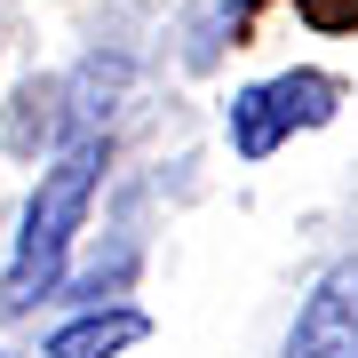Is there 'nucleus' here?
<instances>
[{
	"instance_id": "3",
	"label": "nucleus",
	"mask_w": 358,
	"mask_h": 358,
	"mask_svg": "<svg viewBox=\"0 0 358 358\" xmlns=\"http://www.w3.org/2000/svg\"><path fill=\"white\" fill-rule=\"evenodd\" d=\"M287 358H358V255L334 263L303 294V310L287 327Z\"/></svg>"
},
{
	"instance_id": "5",
	"label": "nucleus",
	"mask_w": 358,
	"mask_h": 358,
	"mask_svg": "<svg viewBox=\"0 0 358 358\" xmlns=\"http://www.w3.org/2000/svg\"><path fill=\"white\" fill-rule=\"evenodd\" d=\"M310 24H358V0H303Z\"/></svg>"
},
{
	"instance_id": "2",
	"label": "nucleus",
	"mask_w": 358,
	"mask_h": 358,
	"mask_svg": "<svg viewBox=\"0 0 358 358\" xmlns=\"http://www.w3.org/2000/svg\"><path fill=\"white\" fill-rule=\"evenodd\" d=\"M334 103H343V80L334 72H279V80H255V88L231 96V152L239 159H271L294 128H327Z\"/></svg>"
},
{
	"instance_id": "6",
	"label": "nucleus",
	"mask_w": 358,
	"mask_h": 358,
	"mask_svg": "<svg viewBox=\"0 0 358 358\" xmlns=\"http://www.w3.org/2000/svg\"><path fill=\"white\" fill-rule=\"evenodd\" d=\"M0 358H8V350H0Z\"/></svg>"
},
{
	"instance_id": "4",
	"label": "nucleus",
	"mask_w": 358,
	"mask_h": 358,
	"mask_svg": "<svg viewBox=\"0 0 358 358\" xmlns=\"http://www.w3.org/2000/svg\"><path fill=\"white\" fill-rule=\"evenodd\" d=\"M143 334H152V319H143V310H128V303H112V310H88V319L56 327L40 358H120L128 343H143Z\"/></svg>"
},
{
	"instance_id": "1",
	"label": "nucleus",
	"mask_w": 358,
	"mask_h": 358,
	"mask_svg": "<svg viewBox=\"0 0 358 358\" xmlns=\"http://www.w3.org/2000/svg\"><path fill=\"white\" fill-rule=\"evenodd\" d=\"M96 183H103V128L64 136V152L40 167V183L24 199V231H16L8 271H0V310H32L40 294L64 287V263H72V239L96 207Z\"/></svg>"
}]
</instances>
